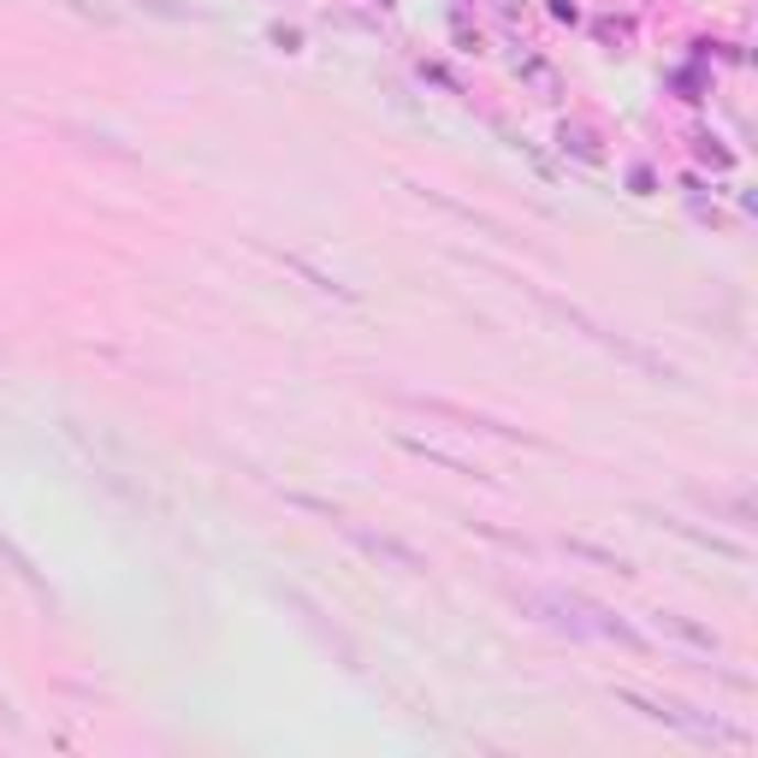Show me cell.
Here are the masks:
<instances>
[{
	"label": "cell",
	"mask_w": 758,
	"mask_h": 758,
	"mask_svg": "<svg viewBox=\"0 0 758 758\" xmlns=\"http://www.w3.org/2000/svg\"><path fill=\"white\" fill-rule=\"evenodd\" d=\"M628 711H640V717H652V723H663V729H682V735H693V740H740L729 723H717V717H705V711H693V705H682V700H658V693H635V687H622L616 693Z\"/></svg>",
	"instance_id": "2"
},
{
	"label": "cell",
	"mask_w": 758,
	"mask_h": 758,
	"mask_svg": "<svg viewBox=\"0 0 758 758\" xmlns=\"http://www.w3.org/2000/svg\"><path fill=\"white\" fill-rule=\"evenodd\" d=\"M0 557H7L12 568H19V581H24V587H30V593H36V598H42V605H54V593H47V581L36 575V563H30V557H24V551H19V545H12V540H7V533H0Z\"/></svg>",
	"instance_id": "9"
},
{
	"label": "cell",
	"mask_w": 758,
	"mask_h": 758,
	"mask_svg": "<svg viewBox=\"0 0 758 758\" xmlns=\"http://www.w3.org/2000/svg\"><path fill=\"white\" fill-rule=\"evenodd\" d=\"M528 296L540 303L545 314H557L563 326H575L581 338H593L598 350H610V356H622V361H635V368H646V373H663V379H675V368L663 361L658 350H646V344H635V338H622V332H610V326H598L587 308H575V303H563V296H551L545 284H528Z\"/></svg>",
	"instance_id": "1"
},
{
	"label": "cell",
	"mask_w": 758,
	"mask_h": 758,
	"mask_svg": "<svg viewBox=\"0 0 758 758\" xmlns=\"http://www.w3.org/2000/svg\"><path fill=\"white\" fill-rule=\"evenodd\" d=\"M652 516H658V510H652ZM658 528L682 533V540H693V545H705V551H717V557H747V545L723 540V533H705V528H687V521H675V516H658Z\"/></svg>",
	"instance_id": "8"
},
{
	"label": "cell",
	"mask_w": 758,
	"mask_h": 758,
	"mask_svg": "<svg viewBox=\"0 0 758 758\" xmlns=\"http://www.w3.org/2000/svg\"><path fill=\"white\" fill-rule=\"evenodd\" d=\"M557 142H563V154H575V161H587V166L605 161V142H598L593 124H557Z\"/></svg>",
	"instance_id": "7"
},
{
	"label": "cell",
	"mask_w": 758,
	"mask_h": 758,
	"mask_svg": "<svg viewBox=\"0 0 758 758\" xmlns=\"http://www.w3.org/2000/svg\"><path fill=\"white\" fill-rule=\"evenodd\" d=\"M409 409H421V415H438V421H456V426H468V433H492V438H510V445H540L533 433H521V426H503L492 415H474V409L463 403H451V398H403Z\"/></svg>",
	"instance_id": "4"
},
{
	"label": "cell",
	"mask_w": 758,
	"mask_h": 758,
	"mask_svg": "<svg viewBox=\"0 0 758 758\" xmlns=\"http://www.w3.org/2000/svg\"><path fill=\"white\" fill-rule=\"evenodd\" d=\"M516 77H521V84H528L533 95H540V101H557V95H563L557 66H551V59H540V54H521V59H516Z\"/></svg>",
	"instance_id": "6"
},
{
	"label": "cell",
	"mask_w": 758,
	"mask_h": 758,
	"mask_svg": "<svg viewBox=\"0 0 758 758\" xmlns=\"http://www.w3.org/2000/svg\"><path fill=\"white\" fill-rule=\"evenodd\" d=\"M598 42H605V47H616V54H622V47L635 42V24H628V19H598Z\"/></svg>",
	"instance_id": "10"
},
{
	"label": "cell",
	"mask_w": 758,
	"mask_h": 758,
	"mask_svg": "<svg viewBox=\"0 0 758 758\" xmlns=\"http://www.w3.org/2000/svg\"><path fill=\"white\" fill-rule=\"evenodd\" d=\"M652 628H658L663 640L687 646V652H705V658H717V652H723V640L711 635L705 622H693V616H682V610H652Z\"/></svg>",
	"instance_id": "5"
},
{
	"label": "cell",
	"mask_w": 758,
	"mask_h": 758,
	"mask_svg": "<svg viewBox=\"0 0 758 758\" xmlns=\"http://www.w3.org/2000/svg\"><path fill=\"white\" fill-rule=\"evenodd\" d=\"M492 7L503 12V19H516V12H521V0H492Z\"/></svg>",
	"instance_id": "11"
},
{
	"label": "cell",
	"mask_w": 758,
	"mask_h": 758,
	"mask_svg": "<svg viewBox=\"0 0 758 758\" xmlns=\"http://www.w3.org/2000/svg\"><path fill=\"white\" fill-rule=\"evenodd\" d=\"M338 533L361 551V557H373V563H386V568H403V575H421V568H426V557L409 540H398V533H373V528L344 521V516H338Z\"/></svg>",
	"instance_id": "3"
}]
</instances>
